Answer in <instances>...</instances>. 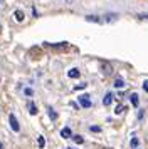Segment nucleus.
Masks as SVG:
<instances>
[{
	"instance_id": "nucleus-1",
	"label": "nucleus",
	"mask_w": 148,
	"mask_h": 149,
	"mask_svg": "<svg viewBox=\"0 0 148 149\" xmlns=\"http://www.w3.org/2000/svg\"><path fill=\"white\" fill-rule=\"evenodd\" d=\"M78 102H79L81 107H84V109H89L93 106V101H91V95L89 94H81L78 97Z\"/></svg>"
},
{
	"instance_id": "nucleus-2",
	"label": "nucleus",
	"mask_w": 148,
	"mask_h": 149,
	"mask_svg": "<svg viewBox=\"0 0 148 149\" xmlns=\"http://www.w3.org/2000/svg\"><path fill=\"white\" fill-rule=\"evenodd\" d=\"M8 124H10V129H12L13 132H20V124L17 121L15 114H8Z\"/></svg>"
},
{
	"instance_id": "nucleus-3",
	"label": "nucleus",
	"mask_w": 148,
	"mask_h": 149,
	"mask_svg": "<svg viewBox=\"0 0 148 149\" xmlns=\"http://www.w3.org/2000/svg\"><path fill=\"white\" fill-rule=\"evenodd\" d=\"M61 137H62V139H71V137H73L71 127H62L61 129Z\"/></svg>"
},
{
	"instance_id": "nucleus-4",
	"label": "nucleus",
	"mask_w": 148,
	"mask_h": 149,
	"mask_svg": "<svg viewBox=\"0 0 148 149\" xmlns=\"http://www.w3.org/2000/svg\"><path fill=\"white\" fill-rule=\"evenodd\" d=\"M113 97H114V95L111 94V92H108V94L103 97V106H106V107H108V106H111V102H113Z\"/></svg>"
},
{
	"instance_id": "nucleus-5",
	"label": "nucleus",
	"mask_w": 148,
	"mask_h": 149,
	"mask_svg": "<svg viewBox=\"0 0 148 149\" xmlns=\"http://www.w3.org/2000/svg\"><path fill=\"white\" fill-rule=\"evenodd\" d=\"M47 114H49V119H51L52 122H56V121H57V112H56V111H54V109L51 107V106L47 107Z\"/></svg>"
},
{
	"instance_id": "nucleus-6",
	"label": "nucleus",
	"mask_w": 148,
	"mask_h": 149,
	"mask_svg": "<svg viewBox=\"0 0 148 149\" xmlns=\"http://www.w3.org/2000/svg\"><path fill=\"white\" fill-rule=\"evenodd\" d=\"M27 109H29L30 116H35V114H37V106H35V102L29 101V104H27Z\"/></svg>"
},
{
	"instance_id": "nucleus-7",
	"label": "nucleus",
	"mask_w": 148,
	"mask_h": 149,
	"mask_svg": "<svg viewBox=\"0 0 148 149\" xmlns=\"http://www.w3.org/2000/svg\"><path fill=\"white\" fill-rule=\"evenodd\" d=\"M79 75H81L79 69H71V70L67 72V77H69V79H78Z\"/></svg>"
},
{
	"instance_id": "nucleus-8",
	"label": "nucleus",
	"mask_w": 148,
	"mask_h": 149,
	"mask_svg": "<svg viewBox=\"0 0 148 149\" xmlns=\"http://www.w3.org/2000/svg\"><path fill=\"white\" fill-rule=\"evenodd\" d=\"M24 17H25V14H24L22 10H15V12H13V19H15L17 22H22Z\"/></svg>"
},
{
	"instance_id": "nucleus-9",
	"label": "nucleus",
	"mask_w": 148,
	"mask_h": 149,
	"mask_svg": "<svg viewBox=\"0 0 148 149\" xmlns=\"http://www.w3.org/2000/svg\"><path fill=\"white\" fill-rule=\"evenodd\" d=\"M130 101H131V104H133V107H138V104H140V97H138V94H131L130 95Z\"/></svg>"
},
{
	"instance_id": "nucleus-10",
	"label": "nucleus",
	"mask_w": 148,
	"mask_h": 149,
	"mask_svg": "<svg viewBox=\"0 0 148 149\" xmlns=\"http://www.w3.org/2000/svg\"><path fill=\"white\" fill-rule=\"evenodd\" d=\"M125 111H126V107H125L123 104H118V106H116V109H114V114H116V116H120V114H123Z\"/></svg>"
},
{
	"instance_id": "nucleus-11",
	"label": "nucleus",
	"mask_w": 148,
	"mask_h": 149,
	"mask_svg": "<svg viewBox=\"0 0 148 149\" xmlns=\"http://www.w3.org/2000/svg\"><path fill=\"white\" fill-rule=\"evenodd\" d=\"M86 20H87V22H96V24L103 22V20L99 19V17H98V15H87V17H86Z\"/></svg>"
},
{
	"instance_id": "nucleus-12",
	"label": "nucleus",
	"mask_w": 148,
	"mask_h": 149,
	"mask_svg": "<svg viewBox=\"0 0 148 149\" xmlns=\"http://www.w3.org/2000/svg\"><path fill=\"white\" fill-rule=\"evenodd\" d=\"M114 87H116V89H123V87H125V81H123L121 77H118V79L114 81Z\"/></svg>"
},
{
	"instance_id": "nucleus-13",
	"label": "nucleus",
	"mask_w": 148,
	"mask_h": 149,
	"mask_svg": "<svg viewBox=\"0 0 148 149\" xmlns=\"http://www.w3.org/2000/svg\"><path fill=\"white\" fill-rule=\"evenodd\" d=\"M103 72H104L106 75H109L111 72H113V67H111L109 64H103Z\"/></svg>"
},
{
	"instance_id": "nucleus-14",
	"label": "nucleus",
	"mask_w": 148,
	"mask_h": 149,
	"mask_svg": "<svg viewBox=\"0 0 148 149\" xmlns=\"http://www.w3.org/2000/svg\"><path fill=\"white\" fill-rule=\"evenodd\" d=\"M138 144H140V141H138V137H131V141H130V146H131V148L133 149H138Z\"/></svg>"
},
{
	"instance_id": "nucleus-15",
	"label": "nucleus",
	"mask_w": 148,
	"mask_h": 149,
	"mask_svg": "<svg viewBox=\"0 0 148 149\" xmlns=\"http://www.w3.org/2000/svg\"><path fill=\"white\" fill-rule=\"evenodd\" d=\"M24 95H25V97H32L34 95V89L32 87H25L24 89Z\"/></svg>"
},
{
	"instance_id": "nucleus-16",
	"label": "nucleus",
	"mask_w": 148,
	"mask_h": 149,
	"mask_svg": "<svg viewBox=\"0 0 148 149\" xmlns=\"http://www.w3.org/2000/svg\"><path fill=\"white\" fill-rule=\"evenodd\" d=\"M37 144H39L40 149H44V146H46V139H44V136H39V137H37Z\"/></svg>"
},
{
	"instance_id": "nucleus-17",
	"label": "nucleus",
	"mask_w": 148,
	"mask_h": 149,
	"mask_svg": "<svg viewBox=\"0 0 148 149\" xmlns=\"http://www.w3.org/2000/svg\"><path fill=\"white\" fill-rule=\"evenodd\" d=\"M73 141L76 142V144H82V142H84V139H82V136H73Z\"/></svg>"
},
{
	"instance_id": "nucleus-18",
	"label": "nucleus",
	"mask_w": 148,
	"mask_h": 149,
	"mask_svg": "<svg viewBox=\"0 0 148 149\" xmlns=\"http://www.w3.org/2000/svg\"><path fill=\"white\" fill-rule=\"evenodd\" d=\"M116 17H118V15H116V14H108V15H106V19H104V20H106V22L116 20Z\"/></svg>"
},
{
	"instance_id": "nucleus-19",
	"label": "nucleus",
	"mask_w": 148,
	"mask_h": 149,
	"mask_svg": "<svg viewBox=\"0 0 148 149\" xmlns=\"http://www.w3.org/2000/svg\"><path fill=\"white\" fill-rule=\"evenodd\" d=\"M89 131L91 132H101V127L99 126H89Z\"/></svg>"
},
{
	"instance_id": "nucleus-20",
	"label": "nucleus",
	"mask_w": 148,
	"mask_h": 149,
	"mask_svg": "<svg viewBox=\"0 0 148 149\" xmlns=\"http://www.w3.org/2000/svg\"><path fill=\"white\" fill-rule=\"evenodd\" d=\"M86 82H82V84H78V86H76V87H74V91H81V89H86Z\"/></svg>"
},
{
	"instance_id": "nucleus-21",
	"label": "nucleus",
	"mask_w": 148,
	"mask_h": 149,
	"mask_svg": "<svg viewBox=\"0 0 148 149\" xmlns=\"http://www.w3.org/2000/svg\"><path fill=\"white\" fill-rule=\"evenodd\" d=\"M143 91H145V92H148V81L143 82Z\"/></svg>"
},
{
	"instance_id": "nucleus-22",
	"label": "nucleus",
	"mask_w": 148,
	"mask_h": 149,
	"mask_svg": "<svg viewBox=\"0 0 148 149\" xmlns=\"http://www.w3.org/2000/svg\"><path fill=\"white\" fill-rule=\"evenodd\" d=\"M143 116H145V112H143V111H140V112H138V119H140V121L143 119Z\"/></svg>"
},
{
	"instance_id": "nucleus-23",
	"label": "nucleus",
	"mask_w": 148,
	"mask_h": 149,
	"mask_svg": "<svg viewBox=\"0 0 148 149\" xmlns=\"http://www.w3.org/2000/svg\"><path fill=\"white\" fill-rule=\"evenodd\" d=\"M0 149H4V142L0 141Z\"/></svg>"
},
{
	"instance_id": "nucleus-24",
	"label": "nucleus",
	"mask_w": 148,
	"mask_h": 149,
	"mask_svg": "<svg viewBox=\"0 0 148 149\" xmlns=\"http://www.w3.org/2000/svg\"><path fill=\"white\" fill-rule=\"evenodd\" d=\"M67 149H76V148H67Z\"/></svg>"
},
{
	"instance_id": "nucleus-25",
	"label": "nucleus",
	"mask_w": 148,
	"mask_h": 149,
	"mask_svg": "<svg viewBox=\"0 0 148 149\" xmlns=\"http://www.w3.org/2000/svg\"><path fill=\"white\" fill-rule=\"evenodd\" d=\"M0 30H2V25H0Z\"/></svg>"
}]
</instances>
